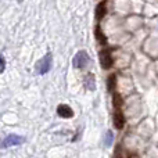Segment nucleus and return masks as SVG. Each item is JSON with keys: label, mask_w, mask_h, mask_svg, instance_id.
<instances>
[{"label": "nucleus", "mask_w": 158, "mask_h": 158, "mask_svg": "<svg viewBox=\"0 0 158 158\" xmlns=\"http://www.w3.org/2000/svg\"><path fill=\"white\" fill-rule=\"evenodd\" d=\"M129 158H137V156H136V154H133V156L131 154V156H129Z\"/></svg>", "instance_id": "2eb2a0df"}, {"label": "nucleus", "mask_w": 158, "mask_h": 158, "mask_svg": "<svg viewBox=\"0 0 158 158\" xmlns=\"http://www.w3.org/2000/svg\"><path fill=\"white\" fill-rule=\"evenodd\" d=\"M85 87L89 90H94L96 85H94V77L93 74H87V77L85 78Z\"/></svg>", "instance_id": "9b49d317"}, {"label": "nucleus", "mask_w": 158, "mask_h": 158, "mask_svg": "<svg viewBox=\"0 0 158 158\" xmlns=\"http://www.w3.org/2000/svg\"><path fill=\"white\" fill-rule=\"evenodd\" d=\"M94 35H96V39H97V42L100 44H107V36L104 35V32H103V29H101V27H96V29H94Z\"/></svg>", "instance_id": "1a4fd4ad"}, {"label": "nucleus", "mask_w": 158, "mask_h": 158, "mask_svg": "<svg viewBox=\"0 0 158 158\" xmlns=\"http://www.w3.org/2000/svg\"><path fill=\"white\" fill-rule=\"evenodd\" d=\"M57 115L60 118H67V119H69V118L74 117V110H72L68 104H60V106L57 107Z\"/></svg>", "instance_id": "423d86ee"}, {"label": "nucleus", "mask_w": 158, "mask_h": 158, "mask_svg": "<svg viewBox=\"0 0 158 158\" xmlns=\"http://www.w3.org/2000/svg\"><path fill=\"white\" fill-rule=\"evenodd\" d=\"M122 106H123V98L121 97V94L119 93H112V107L114 108H122Z\"/></svg>", "instance_id": "9d476101"}, {"label": "nucleus", "mask_w": 158, "mask_h": 158, "mask_svg": "<svg viewBox=\"0 0 158 158\" xmlns=\"http://www.w3.org/2000/svg\"><path fill=\"white\" fill-rule=\"evenodd\" d=\"M112 158H123V150H122V146H121V144L115 146V150H114V154H112Z\"/></svg>", "instance_id": "ddd939ff"}, {"label": "nucleus", "mask_w": 158, "mask_h": 158, "mask_svg": "<svg viewBox=\"0 0 158 158\" xmlns=\"http://www.w3.org/2000/svg\"><path fill=\"white\" fill-rule=\"evenodd\" d=\"M0 65H2L0 71L4 72L6 71V58H4V56H3V54H2V57H0Z\"/></svg>", "instance_id": "4468645a"}, {"label": "nucleus", "mask_w": 158, "mask_h": 158, "mask_svg": "<svg viewBox=\"0 0 158 158\" xmlns=\"http://www.w3.org/2000/svg\"><path fill=\"white\" fill-rule=\"evenodd\" d=\"M17 2H18V3H22V2H24V0H17Z\"/></svg>", "instance_id": "dca6fc26"}, {"label": "nucleus", "mask_w": 158, "mask_h": 158, "mask_svg": "<svg viewBox=\"0 0 158 158\" xmlns=\"http://www.w3.org/2000/svg\"><path fill=\"white\" fill-rule=\"evenodd\" d=\"M107 89L108 92L115 93V89H117V75L115 74H110L107 78Z\"/></svg>", "instance_id": "6e6552de"}, {"label": "nucleus", "mask_w": 158, "mask_h": 158, "mask_svg": "<svg viewBox=\"0 0 158 158\" xmlns=\"http://www.w3.org/2000/svg\"><path fill=\"white\" fill-rule=\"evenodd\" d=\"M90 61V57L89 54H87L85 50H79L77 54L74 56V60H72V64H74V67L77 69H83L85 67L89 64Z\"/></svg>", "instance_id": "7ed1b4c3"}, {"label": "nucleus", "mask_w": 158, "mask_h": 158, "mask_svg": "<svg viewBox=\"0 0 158 158\" xmlns=\"http://www.w3.org/2000/svg\"><path fill=\"white\" fill-rule=\"evenodd\" d=\"M100 57V65L103 69H110L114 65V57H112V50L111 49H103L98 53Z\"/></svg>", "instance_id": "f03ea898"}, {"label": "nucleus", "mask_w": 158, "mask_h": 158, "mask_svg": "<svg viewBox=\"0 0 158 158\" xmlns=\"http://www.w3.org/2000/svg\"><path fill=\"white\" fill-rule=\"evenodd\" d=\"M52 65H53V54L49 52L46 56H43V58L39 60L38 64H36V71H38L39 75H44L52 69Z\"/></svg>", "instance_id": "f257e3e1"}, {"label": "nucleus", "mask_w": 158, "mask_h": 158, "mask_svg": "<svg viewBox=\"0 0 158 158\" xmlns=\"http://www.w3.org/2000/svg\"><path fill=\"white\" fill-rule=\"evenodd\" d=\"M106 14H107V2H106V0H103V2H100L97 6H96V10H94L96 21L100 22L101 19L106 17Z\"/></svg>", "instance_id": "0eeeda50"}, {"label": "nucleus", "mask_w": 158, "mask_h": 158, "mask_svg": "<svg viewBox=\"0 0 158 158\" xmlns=\"http://www.w3.org/2000/svg\"><path fill=\"white\" fill-rule=\"evenodd\" d=\"M112 139H114V133L111 131H107L106 135H104V146L110 147V144L112 143Z\"/></svg>", "instance_id": "f8f14e48"}, {"label": "nucleus", "mask_w": 158, "mask_h": 158, "mask_svg": "<svg viewBox=\"0 0 158 158\" xmlns=\"http://www.w3.org/2000/svg\"><path fill=\"white\" fill-rule=\"evenodd\" d=\"M112 122H114V126L121 131V129L125 128V115H123L122 108H114V117H112Z\"/></svg>", "instance_id": "39448f33"}, {"label": "nucleus", "mask_w": 158, "mask_h": 158, "mask_svg": "<svg viewBox=\"0 0 158 158\" xmlns=\"http://www.w3.org/2000/svg\"><path fill=\"white\" fill-rule=\"evenodd\" d=\"M25 142V137L24 136H19V135H8L3 139L2 142V147L3 148H7V147H13V146H18V144H22Z\"/></svg>", "instance_id": "20e7f679"}]
</instances>
